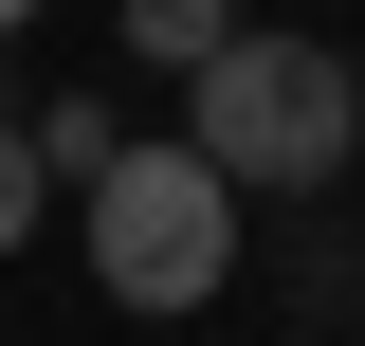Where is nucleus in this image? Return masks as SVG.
Returning <instances> with one entry per match:
<instances>
[{
  "instance_id": "obj_5",
  "label": "nucleus",
  "mask_w": 365,
  "mask_h": 346,
  "mask_svg": "<svg viewBox=\"0 0 365 346\" xmlns=\"http://www.w3.org/2000/svg\"><path fill=\"white\" fill-rule=\"evenodd\" d=\"M37 201H55V164H37V128H0V256L37 237Z\"/></svg>"
},
{
  "instance_id": "obj_3",
  "label": "nucleus",
  "mask_w": 365,
  "mask_h": 346,
  "mask_svg": "<svg viewBox=\"0 0 365 346\" xmlns=\"http://www.w3.org/2000/svg\"><path fill=\"white\" fill-rule=\"evenodd\" d=\"M110 37H128L146 73H201V55L237 37V0H128V19H110Z\"/></svg>"
},
{
  "instance_id": "obj_4",
  "label": "nucleus",
  "mask_w": 365,
  "mask_h": 346,
  "mask_svg": "<svg viewBox=\"0 0 365 346\" xmlns=\"http://www.w3.org/2000/svg\"><path fill=\"white\" fill-rule=\"evenodd\" d=\"M110 146H128V128H110V91H55V110H37V164H55V182H91Z\"/></svg>"
},
{
  "instance_id": "obj_7",
  "label": "nucleus",
  "mask_w": 365,
  "mask_h": 346,
  "mask_svg": "<svg viewBox=\"0 0 365 346\" xmlns=\"http://www.w3.org/2000/svg\"><path fill=\"white\" fill-rule=\"evenodd\" d=\"M347 73H365V37H347Z\"/></svg>"
},
{
  "instance_id": "obj_1",
  "label": "nucleus",
  "mask_w": 365,
  "mask_h": 346,
  "mask_svg": "<svg viewBox=\"0 0 365 346\" xmlns=\"http://www.w3.org/2000/svg\"><path fill=\"white\" fill-rule=\"evenodd\" d=\"M182 128L237 164V201H329L365 146V73L329 37H274V19H237L201 73H182Z\"/></svg>"
},
{
  "instance_id": "obj_2",
  "label": "nucleus",
  "mask_w": 365,
  "mask_h": 346,
  "mask_svg": "<svg viewBox=\"0 0 365 346\" xmlns=\"http://www.w3.org/2000/svg\"><path fill=\"white\" fill-rule=\"evenodd\" d=\"M220 273H237V164L201 128L91 164V292L110 310H220Z\"/></svg>"
},
{
  "instance_id": "obj_6",
  "label": "nucleus",
  "mask_w": 365,
  "mask_h": 346,
  "mask_svg": "<svg viewBox=\"0 0 365 346\" xmlns=\"http://www.w3.org/2000/svg\"><path fill=\"white\" fill-rule=\"evenodd\" d=\"M37 19H55V0H0V37H37Z\"/></svg>"
}]
</instances>
